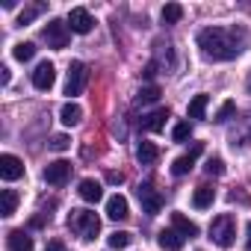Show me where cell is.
<instances>
[{"label":"cell","mask_w":251,"mask_h":251,"mask_svg":"<svg viewBox=\"0 0 251 251\" xmlns=\"http://www.w3.org/2000/svg\"><path fill=\"white\" fill-rule=\"evenodd\" d=\"M198 48L207 59H216V62H227V59H236L239 53V42L230 30H222V27H207L198 33Z\"/></svg>","instance_id":"obj_1"},{"label":"cell","mask_w":251,"mask_h":251,"mask_svg":"<svg viewBox=\"0 0 251 251\" xmlns=\"http://www.w3.org/2000/svg\"><path fill=\"white\" fill-rule=\"evenodd\" d=\"M68 227H71L80 239H95L98 230H100V219H98V213H92V210H71Z\"/></svg>","instance_id":"obj_2"},{"label":"cell","mask_w":251,"mask_h":251,"mask_svg":"<svg viewBox=\"0 0 251 251\" xmlns=\"http://www.w3.org/2000/svg\"><path fill=\"white\" fill-rule=\"evenodd\" d=\"M233 236H236V222H233V216H227V213L216 216L213 225H210V239H213L216 245H222V248H230V245H233Z\"/></svg>","instance_id":"obj_3"},{"label":"cell","mask_w":251,"mask_h":251,"mask_svg":"<svg viewBox=\"0 0 251 251\" xmlns=\"http://www.w3.org/2000/svg\"><path fill=\"white\" fill-rule=\"evenodd\" d=\"M86 80H89V68H86V62L74 59V62L68 65V77H65V95H68V98H77V95H83V89H86Z\"/></svg>","instance_id":"obj_4"},{"label":"cell","mask_w":251,"mask_h":251,"mask_svg":"<svg viewBox=\"0 0 251 251\" xmlns=\"http://www.w3.org/2000/svg\"><path fill=\"white\" fill-rule=\"evenodd\" d=\"M68 39H71L68 24H62V21H48L45 24V42H48V48L62 50V48H68Z\"/></svg>","instance_id":"obj_5"},{"label":"cell","mask_w":251,"mask_h":251,"mask_svg":"<svg viewBox=\"0 0 251 251\" xmlns=\"http://www.w3.org/2000/svg\"><path fill=\"white\" fill-rule=\"evenodd\" d=\"M136 195H139V204H142V210H145L148 216H157V213L163 210V195H160L151 183H142V186L136 189Z\"/></svg>","instance_id":"obj_6"},{"label":"cell","mask_w":251,"mask_h":251,"mask_svg":"<svg viewBox=\"0 0 251 251\" xmlns=\"http://www.w3.org/2000/svg\"><path fill=\"white\" fill-rule=\"evenodd\" d=\"M65 24H68V30H71V33L86 36V33H92L95 18L89 15V9H80V6H77V9H71V12H68V21H65Z\"/></svg>","instance_id":"obj_7"},{"label":"cell","mask_w":251,"mask_h":251,"mask_svg":"<svg viewBox=\"0 0 251 251\" xmlns=\"http://www.w3.org/2000/svg\"><path fill=\"white\" fill-rule=\"evenodd\" d=\"M68 177H71V163H65V160H56V163L45 166V180L50 186H65Z\"/></svg>","instance_id":"obj_8"},{"label":"cell","mask_w":251,"mask_h":251,"mask_svg":"<svg viewBox=\"0 0 251 251\" xmlns=\"http://www.w3.org/2000/svg\"><path fill=\"white\" fill-rule=\"evenodd\" d=\"M56 83V68H53V62H39L36 65V71H33V86L39 89V92H48L50 86Z\"/></svg>","instance_id":"obj_9"},{"label":"cell","mask_w":251,"mask_h":251,"mask_svg":"<svg viewBox=\"0 0 251 251\" xmlns=\"http://www.w3.org/2000/svg\"><path fill=\"white\" fill-rule=\"evenodd\" d=\"M201 151H204V145H201V142H195V145L189 148V154H183V157H177V160L172 163V175H175V177L189 175V172H192V166H195V160L201 157Z\"/></svg>","instance_id":"obj_10"},{"label":"cell","mask_w":251,"mask_h":251,"mask_svg":"<svg viewBox=\"0 0 251 251\" xmlns=\"http://www.w3.org/2000/svg\"><path fill=\"white\" fill-rule=\"evenodd\" d=\"M0 177H3V180H18V177H24V163H21L15 154H3V157H0Z\"/></svg>","instance_id":"obj_11"},{"label":"cell","mask_w":251,"mask_h":251,"mask_svg":"<svg viewBox=\"0 0 251 251\" xmlns=\"http://www.w3.org/2000/svg\"><path fill=\"white\" fill-rule=\"evenodd\" d=\"M106 216H109L112 222H121V219H127V216H130V204H127V198L115 192V195L106 201Z\"/></svg>","instance_id":"obj_12"},{"label":"cell","mask_w":251,"mask_h":251,"mask_svg":"<svg viewBox=\"0 0 251 251\" xmlns=\"http://www.w3.org/2000/svg\"><path fill=\"white\" fill-rule=\"evenodd\" d=\"M157 242H160V248H163V251H180V248H183V242H186V236H183L180 230L169 227V230H160Z\"/></svg>","instance_id":"obj_13"},{"label":"cell","mask_w":251,"mask_h":251,"mask_svg":"<svg viewBox=\"0 0 251 251\" xmlns=\"http://www.w3.org/2000/svg\"><path fill=\"white\" fill-rule=\"evenodd\" d=\"M166 121H169V109H154V112H148L145 118H142V127L145 130H151V133H160L163 127H166Z\"/></svg>","instance_id":"obj_14"},{"label":"cell","mask_w":251,"mask_h":251,"mask_svg":"<svg viewBox=\"0 0 251 251\" xmlns=\"http://www.w3.org/2000/svg\"><path fill=\"white\" fill-rule=\"evenodd\" d=\"M77 192H80V198H83V201H89V204H98V201L103 198V186H100L98 180H92V177H86V180L80 183V189H77Z\"/></svg>","instance_id":"obj_15"},{"label":"cell","mask_w":251,"mask_h":251,"mask_svg":"<svg viewBox=\"0 0 251 251\" xmlns=\"http://www.w3.org/2000/svg\"><path fill=\"white\" fill-rule=\"evenodd\" d=\"M6 245H9V251H33V236L27 230H9Z\"/></svg>","instance_id":"obj_16"},{"label":"cell","mask_w":251,"mask_h":251,"mask_svg":"<svg viewBox=\"0 0 251 251\" xmlns=\"http://www.w3.org/2000/svg\"><path fill=\"white\" fill-rule=\"evenodd\" d=\"M59 121L65 124V127H74V124H80V121H83V106L74 103V100H68V103L59 109Z\"/></svg>","instance_id":"obj_17"},{"label":"cell","mask_w":251,"mask_h":251,"mask_svg":"<svg viewBox=\"0 0 251 251\" xmlns=\"http://www.w3.org/2000/svg\"><path fill=\"white\" fill-rule=\"evenodd\" d=\"M136 160H139L142 166H154V163L160 160V148H157L154 142H139V145H136Z\"/></svg>","instance_id":"obj_18"},{"label":"cell","mask_w":251,"mask_h":251,"mask_svg":"<svg viewBox=\"0 0 251 251\" xmlns=\"http://www.w3.org/2000/svg\"><path fill=\"white\" fill-rule=\"evenodd\" d=\"M213 201H216V189H213V186H207V183H204V186H198V189H195V195H192L195 210H207Z\"/></svg>","instance_id":"obj_19"},{"label":"cell","mask_w":251,"mask_h":251,"mask_svg":"<svg viewBox=\"0 0 251 251\" xmlns=\"http://www.w3.org/2000/svg\"><path fill=\"white\" fill-rule=\"evenodd\" d=\"M172 225H175V230H180L183 236H198V225L192 222V219H186L183 213H172Z\"/></svg>","instance_id":"obj_20"},{"label":"cell","mask_w":251,"mask_h":251,"mask_svg":"<svg viewBox=\"0 0 251 251\" xmlns=\"http://www.w3.org/2000/svg\"><path fill=\"white\" fill-rule=\"evenodd\" d=\"M18 207V192L15 189H3V195H0V216H12Z\"/></svg>","instance_id":"obj_21"},{"label":"cell","mask_w":251,"mask_h":251,"mask_svg":"<svg viewBox=\"0 0 251 251\" xmlns=\"http://www.w3.org/2000/svg\"><path fill=\"white\" fill-rule=\"evenodd\" d=\"M12 56H15L18 62H30V59L36 56V45H33V42H18V45L12 48Z\"/></svg>","instance_id":"obj_22"},{"label":"cell","mask_w":251,"mask_h":251,"mask_svg":"<svg viewBox=\"0 0 251 251\" xmlns=\"http://www.w3.org/2000/svg\"><path fill=\"white\" fill-rule=\"evenodd\" d=\"M207 103H210V95H195V98L189 100V118H204Z\"/></svg>","instance_id":"obj_23"},{"label":"cell","mask_w":251,"mask_h":251,"mask_svg":"<svg viewBox=\"0 0 251 251\" xmlns=\"http://www.w3.org/2000/svg\"><path fill=\"white\" fill-rule=\"evenodd\" d=\"M180 18H183V6H180V3L163 6V24H177Z\"/></svg>","instance_id":"obj_24"},{"label":"cell","mask_w":251,"mask_h":251,"mask_svg":"<svg viewBox=\"0 0 251 251\" xmlns=\"http://www.w3.org/2000/svg\"><path fill=\"white\" fill-rule=\"evenodd\" d=\"M133 242V233H127V230H115V233H109V248H127Z\"/></svg>","instance_id":"obj_25"},{"label":"cell","mask_w":251,"mask_h":251,"mask_svg":"<svg viewBox=\"0 0 251 251\" xmlns=\"http://www.w3.org/2000/svg\"><path fill=\"white\" fill-rule=\"evenodd\" d=\"M189 136H192V124H189V121L175 124V130H172V139H175V142H186Z\"/></svg>","instance_id":"obj_26"},{"label":"cell","mask_w":251,"mask_h":251,"mask_svg":"<svg viewBox=\"0 0 251 251\" xmlns=\"http://www.w3.org/2000/svg\"><path fill=\"white\" fill-rule=\"evenodd\" d=\"M157 98H160V89H157V86H145V89H139L136 103H154Z\"/></svg>","instance_id":"obj_27"},{"label":"cell","mask_w":251,"mask_h":251,"mask_svg":"<svg viewBox=\"0 0 251 251\" xmlns=\"http://www.w3.org/2000/svg\"><path fill=\"white\" fill-rule=\"evenodd\" d=\"M233 112H236V103H233V100H225V103L219 106V112L213 115V121H219V124H225V121H227V118H230Z\"/></svg>","instance_id":"obj_28"},{"label":"cell","mask_w":251,"mask_h":251,"mask_svg":"<svg viewBox=\"0 0 251 251\" xmlns=\"http://www.w3.org/2000/svg\"><path fill=\"white\" fill-rule=\"evenodd\" d=\"M204 169H207V175H225V163H222L219 157H210Z\"/></svg>","instance_id":"obj_29"},{"label":"cell","mask_w":251,"mask_h":251,"mask_svg":"<svg viewBox=\"0 0 251 251\" xmlns=\"http://www.w3.org/2000/svg\"><path fill=\"white\" fill-rule=\"evenodd\" d=\"M68 145H71V139H68L65 133H56V136L50 139V148H53V151H65Z\"/></svg>","instance_id":"obj_30"},{"label":"cell","mask_w":251,"mask_h":251,"mask_svg":"<svg viewBox=\"0 0 251 251\" xmlns=\"http://www.w3.org/2000/svg\"><path fill=\"white\" fill-rule=\"evenodd\" d=\"M39 12H42V6H33V9H24V12H21V18H18V24H30V21H33V18H36Z\"/></svg>","instance_id":"obj_31"},{"label":"cell","mask_w":251,"mask_h":251,"mask_svg":"<svg viewBox=\"0 0 251 251\" xmlns=\"http://www.w3.org/2000/svg\"><path fill=\"white\" fill-rule=\"evenodd\" d=\"M45 251H65V245H62V239H50L45 245Z\"/></svg>","instance_id":"obj_32"},{"label":"cell","mask_w":251,"mask_h":251,"mask_svg":"<svg viewBox=\"0 0 251 251\" xmlns=\"http://www.w3.org/2000/svg\"><path fill=\"white\" fill-rule=\"evenodd\" d=\"M106 180L118 186V183H124V175H121V172H109V175H106Z\"/></svg>","instance_id":"obj_33"},{"label":"cell","mask_w":251,"mask_h":251,"mask_svg":"<svg viewBox=\"0 0 251 251\" xmlns=\"http://www.w3.org/2000/svg\"><path fill=\"white\" fill-rule=\"evenodd\" d=\"M145 80H154V74H157V62H151V65H145Z\"/></svg>","instance_id":"obj_34"},{"label":"cell","mask_w":251,"mask_h":251,"mask_svg":"<svg viewBox=\"0 0 251 251\" xmlns=\"http://www.w3.org/2000/svg\"><path fill=\"white\" fill-rule=\"evenodd\" d=\"M0 83H3V86L9 83V68L6 65H0Z\"/></svg>","instance_id":"obj_35"},{"label":"cell","mask_w":251,"mask_h":251,"mask_svg":"<svg viewBox=\"0 0 251 251\" xmlns=\"http://www.w3.org/2000/svg\"><path fill=\"white\" fill-rule=\"evenodd\" d=\"M245 248L251 251V225H248V242H245Z\"/></svg>","instance_id":"obj_36"}]
</instances>
